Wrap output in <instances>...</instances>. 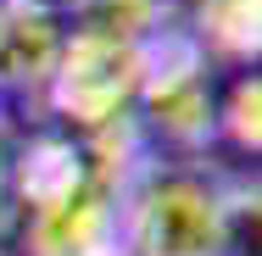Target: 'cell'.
Wrapping results in <instances>:
<instances>
[{
  "mask_svg": "<svg viewBox=\"0 0 262 256\" xmlns=\"http://www.w3.org/2000/svg\"><path fill=\"white\" fill-rule=\"evenodd\" d=\"M257 228V178L207 161H157L123 201V256H240Z\"/></svg>",
  "mask_w": 262,
  "mask_h": 256,
  "instance_id": "cell-1",
  "label": "cell"
},
{
  "mask_svg": "<svg viewBox=\"0 0 262 256\" xmlns=\"http://www.w3.org/2000/svg\"><path fill=\"white\" fill-rule=\"evenodd\" d=\"M140 101V39L123 34H61L51 78L39 89L45 123L67 134H90L117 117H128Z\"/></svg>",
  "mask_w": 262,
  "mask_h": 256,
  "instance_id": "cell-2",
  "label": "cell"
},
{
  "mask_svg": "<svg viewBox=\"0 0 262 256\" xmlns=\"http://www.w3.org/2000/svg\"><path fill=\"white\" fill-rule=\"evenodd\" d=\"M23 256H123V195L84 178L56 206L23 212Z\"/></svg>",
  "mask_w": 262,
  "mask_h": 256,
  "instance_id": "cell-3",
  "label": "cell"
},
{
  "mask_svg": "<svg viewBox=\"0 0 262 256\" xmlns=\"http://www.w3.org/2000/svg\"><path fill=\"white\" fill-rule=\"evenodd\" d=\"M84 178L90 173H84L78 134H67L56 123H39V128L6 139V184H11L17 217L23 212H39V206H56L61 195H73Z\"/></svg>",
  "mask_w": 262,
  "mask_h": 256,
  "instance_id": "cell-4",
  "label": "cell"
},
{
  "mask_svg": "<svg viewBox=\"0 0 262 256\" xmlns=\"http://www.w3.org/2000/svg\"><path fill=\"white\" fill-rule=\"evenodd\" d=\"M61 51V28L23 0L0 11V95H39Z\"/></svg>",
  "mask_w": 262,
  "mask_h": 256,
  "instance_id": "cell-5",
  "label": "cell"
},
{
  "mask_svg": "<svg viewBox=\"0 0 262 256\" xmlns=\"http://www.w3.org/2000/svg\"><path fill=\"white\" fill-rule=\"evenodd\" d=\"M28 11L51 17L61 34H123L140 39L179 17V0H23Z\"/></svg>",
  "mask_w": 262,
  "mask_h": 256,
  "instance_id": "cell-6",
  "label": "cell"
},
{
  "mask_svg": "<svg viewBox=\"0 0 262 256\" xmlns=\"http://www.w3.org/2000/svg\"><path fill=\"white\" fill-rule=\"evenodd\" d=\"M190 34L201 39V51L223 67L251 73L262 56V0H195L190 6Z\"/></svg>",
  "mask_w": 262,
  "mask_h": 256,
  "instance_id": "cell-7",
  "label": "cell"
},
{
  "mask_svg": "<svg viewBox=\"0 0 262 256\" xmlns=\"http://www.w3.org/2000/svg\"><path fill=\"white\" fill-rule=\"evenodd\" d=\"M217 139H229L240 156L262 151V78L257 73H240L234 89L217 101Z\"/></svg>",
  "mask_w": 262,
  "mask_h": 256,
  "instance_id": "cell-8",
  "label": "cell"
},
{
  "mask_svg": "<svg viewBox=\"0 0 262 256\" xmlns=\"http://www.w3.org/2000/svg\"><path fill=\"white\" fill-rule=\"evenodd\" d=\"M6 139H11V134H0V240H6V228L17 223V206H11V184H6Z\"/></svg>",
  "mask_w": 262,
  "mask_h": 256,
  "instance_id": "cell-9",
  "label": "cell"
},
{
  "mask_svg": "<svg viewBox=\"0 0 262 256\" xmlns=\"http://www.w3.org/2000/svg\"><path fill=\"white\" fill-rule=\"evenodd\" d=\"M6 6H17V0H0V11H6Z\"/></svg>",
  "mask_w": 262,
  "mask_h": 256,
  "instance_id": "cell-10",
  "label": "cell"
},
{
  "mask_svg": "<svg viewBox=\"0 0 262 256\" xmlns=\"http://www.w3.org/2000/svg\"><path fill=\"white\" fill-rule=\"evenodd\" d=\"M0 256H11V251H0Z\"/></svg>",
  "mask_w": 262,
  "mask_h": 256,
  "instance_id": "cell-11",
  "label": "cell"
}]
</instances>
